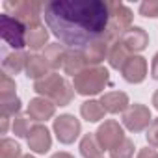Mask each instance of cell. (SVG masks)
Segmentation results:
<instances>
[{
    "instance_id": "cell-1",
    "label": "cell",
    "mask_w": 158,
    "mask_h": 158,
    "mask_svg": "<svg viewBox=\"0 0 158 158\" xmlns=\"http://www.w3.org/2000/svg\"><path fill=\"white\" fill-rule=\"evenodd\" d=\"M47 28L69 48L84 50L104 37L110 8L102 0H50L43 8Z\"/></svg>"
},
{
    "instance_id": "cell-2",
    "label": "cell",
    "mask_w": 158,
    "mask_h": 158,
    "mask_svg": "<svg viewBox=\"0 0 158 158\" xmlns=\"http://www.w3.org/2000/svg\"><path fill=\"white\" fill-rule=\"evenodd\" d=\"M34 91L39 97L52 101L56 106H67L74 97V88L58 73H50L41 80L34 82Z\"/></svg>"
},
{
    "instance_id": "cell-3",
    "label": "cell",
    "mask_w": 158,
    "mask_h": 158,
    "mask_svg": "<svg viewBox=\"0 0 158 158\" xmlns=\"http://www.w3.org/2000/svg\"><path fill=\"white\" fill-rule=\"evenodd\" d=\"M110 84V73L102 65L86 67L82 73H78L73 78V88L74 93L82 97H93L104 91V88Z\"/></svg>"
},
{
    "instance_id": "cell-4",
    "label": "cell",
    "mask_w": 158,
    "mask_h": 158,
    "mask_svg": "<svg viewBox=\"0 0 158 158\" xmlns=\"http://www.w3.org/2000/svg\"><path fill=\"white\" fill-rule=\"evenodd\" d=\"M108 8H110V23H108L104 39L110 45H115L121 41L125 32L132 28L134 15L123 2H108Z\"/></svg>"
},
{
    "instance_id": "cell-5",
    "label": "cell",
    "mask_w": 158,
    "mask_h": 158,
    "mask_svg": "<svg viewBox=\"0 0 158 158\" xmlns=\"http://www.w3.org/2000/svg\"><path fill=\"white\" fill-rule=\"evenodd\" d=\"M43 8L45 6L41 2H34V0H15V2L8 0V2H4L6 13L21 21L24 26L39 24L43 17Z\"/></svg>"
},
{
    "instance_id": "cell-6",
    "label": "cell",
    "mask_w": 158,
    "mask_h": 158,
    "mask_svg": "<svg viewBox=\"0 0 158 158\" xmlns=\"http://www.w3.org/2000/svg\"><path fill=\"white\" fill-rule=\"evenodd\" d=\"M0 30H2V39L13 50H23L26 47V26L15 17L4 13L0 17Z\"/></svg>"
},
{
    "instance_id": "cell-7",
    "label": "cell",
    "mask_w": 158,
    "mask_h": 158,
    "mask_svg": "<svg viewBox=\"0 0 158 158\" xmlns=\"http://www.w3.org/2000/svg\"><path fill=\"white\" fill-rule=\"evenodd\" d=\"M52 130H54V134H56V138H58L60 143L71 145V143L76 141L78 136H80L82 125H80V121H78L74 115H71V114H61L60 117L54 119Z\"/></svg>"
},
{
    "instance_id": "cell-8",
    "label": "cell",
    "mask_w": 158,
    "mask_h": 158,
    "mask_svg": "<svg viewBox=\"0 0 158 158\" xmlns=\"http://www.w3.org/2000/svg\"><path fill=\"white\" fill-rule=\"evenodd\" d=\"M151 123H152L151 110L145 104H130L128 110L123 114V127L134 134L143 132L145 128H149Z\"/></svg>"
},
{
    "instance_id": "cell-9",
    "label": "cell",
    "mask_w": 158,
    "mask_h": 158,
    "mask_svg": "<svg viewBox=\"0 0 158 158\" xmlns=\"http://www.w3.org/2000/svg\"><path fill=\"white\" fill-rule=\"evenodd\" d=\"M95 136H97V141L101 143V147L104 151H112L125 139V130H123V127L117 121L108 119L97 128Z\"/></svg>"
},
{
    "instance_id": "cell-10",
    "label": "cell",
    "mask_w": 158,
    "mask_h": 158,
    "mask_svg": "<svg viewBox=\"0 0 158 158\" xmlns=\"http://www.w3.org/2000/svg\"><path fill=\"white\" fill-rule=\"evenodd\" d=\"M26 141H28V147L30 151H34L35 154H45L50 151L52 147V136H50V130L41 125V123H35L32 125L28 136H26Z\"/></svg>"
},
{
    "instance_id": "cell-11",
    "label": "cell",
    "mask_w": 158,
    "mask_h": 158,
    "mask_svg": "<svg viewBox=\"0 0 158 158\" xmlns=\"http://www.w3.org/2000/svg\"><path fill=\"white\" fill-rule=\"evenodd\" d=\"M147 69H149L147 60L139 54H134L128 58V61L121 69V74L128 84H141L147 78Z\"/></svg>"
},
{
    "instance_id": "cell-12",
    "label": "cell",
    "mask_w": 158,
    "mask_h": 158,
    "mask_svg": "<svg viewBox=\"0 0 158 158\" xmlns=\"http://www.w3.org/2000/svg\"><path fill=\"white\" fill-rule=\"evenodd\" d=\"M26 114L28 117H32L34 121L41 123V121H47V119H52L54 114H56V104L45 97H35L28 102V108H26Z\"/></svg>"
},
{
    "instance_id": "cell-13",
    "label": "cell",
    "mask_w": 158,
    "mask_h": 158,
    "mask_svg": "<svg viewBox=\"0 0 158 158\" xmlns=\"http://www.w3.org/2000/svg\"><path fill=\"white\" fill-rule=\"evenodd\" d=\"M121 43L125 45V48L128 52H141L147 48L149 45V34L141 28V26H132L130 30L125 32V35L121 37Z\"/></svg>"
},
{
    "instance_id": "cell-14",
    "label": "cell",
    "mask_w": 158,
    "mask_h": 158,
    "mask_svg": "<svg viewBox=\"0 0 158 158\" xmlns=\"http://www.w3.org/2000/svg\"><path fill=\"white\" fill-rule=\"evenodd\" d=\"M101 104L106 114H125L130 106L128 95L123 91H108L101 97Z\"/></svg>"
},
{
    "instance_id": "cell-15",
    "label": "cell",
    "mask_w": 158,
    "mask_h": 158,
    "mask_svg": "<svg viewBox=\"0 0 158 158\" xmlns=\"http://www.w3.org/2000/svg\"><path fill=\"white\" fill-rule=\"evenodd\" d=\"M88 65V60H86V54L84 50H78V48H67V54H65V60H63V73L69 74V76H76L78 73H82Z\"/></svg>"
},
{
    "instance_id": "cell-16",
    "label": "cell",
    "mask_w": 158,
    "mask_h": 158,
    "mask_svg": "<svg viewBox=\"0 0 158 158\" xmlns=\"http://www.w3.org/2000/svg\"><path fill=\"white\" fill-rule=\"evenodd\" d=\"M110 43L101 37L97 41H93L89 47L84 48V54H86V60H88V65L89 67H95V65H101L104 60H108V52H110Z\"/></svg>"
},
{
    "instance_id": "cell-17",
    "label": "cell",
    "mask_w": 158,
    "mask_h": 158,
    "mask_svg": "<svg viewBox=\"0 0 158 158\" xmlns=\"http://www.w3.org/2000/svg\"><path fill=\"white\" fill-rule=\"evenodd\" d=\"M47 74H50V65L45 60L43 54H30L28 56V63H26V76L32 80H41Z\"/></svg>"
},
{
    "instance_id": "cell-18",
    "label": "cell",
    "mask_w": 158,
    "mask_h": 158,
    "mask_svg": "<svg viewBox=\"0 0 158 158\" xmlns=\"http://www.w3.org/2000/svg\"><path fill=\"white\" fill-rule=\"evenodd\" d=\"M48 41V28L45 24H32V26H26V47H30L32 50H41V48H47Z\"/></svg>"
},
{
    "instance_id": "cell-19",
    "label": "cell",
    "mask_w": 158,
    "mask_h": 158,
    "mask_svg": "<svg viewBox=\"0 0 158 158\" xmlns=\"http://www.w3.org/2000/svg\"><path fill=\"white\" fill-rule=\"evenodd\" d=\"M26 63H28V54L24 50H13L4 58L2 69L8 74H19L21 71H26Z\"/></svg>"
},
{
    "instance_id": "cell-20",
    "label": "cell",
    "mask_w": 158,
    "mask_h": 158,
    "mask_svg": "<svg viewBox=\"0 0 158 158\" xmlns=\"http://www.w3.org/2000/svg\"><path fill=\"white\" fill-rule=\"evenodd\" d=\"M104 114H106V110L102 108L101 101H95V99H89V101L82 102V106H80V115L88 123H99L101 119H104Z\"/></svg>"
},
{
    "instance_id": "cell-21",
    "label": "cell",
    "mask_w": 158,
    "mask_h": 158,
    "mask_svg": "<svg viewBox=\"0 0 158 158\" xmlns=\"http://www.w3.org/2000/svg\"><path fill=\"white\" fill-rule=\"evenodd\" d=\"M65 54H67V48H65L63 45H60V43H50V45H47V48H45V52H43V56H45V60L48 61L50 69H60V67L63 69Z\"/></svg>"
},
{
    "instance_id": "cell-22",
    "label": "cell",
    "mask_w": 158,
    "mask_h": 158,
    "mask_svg": "<svg viewBox=\"0 0 158 158\" xmlns=\"http://www.w3.org/2000/svg\"><path fill=\"white\" fill-rule=\"evenodd\" d=\"M128 58H130V52L125 48V45H123L121 41L110 47V52H108V63H110L112 69L121 71V69L125 67V63L128 61Z\"/></svg>"
},
{
    "instance_id": "cell-23",
    "label": "cell",
    "mask_w": 158,
    "mask_h": 158,
    "mask_svg": "<svg viewBox=\"0 0 158 158\" xmlns=\"http://www.w3.org/2000/svg\"><path fill=\"white\" fill-rule=\"evenodd\" d=\"M104 149L101 147V143L97 141L95 134H86L80 141V154L84 158H102Z\"/></svg>"
},
{
    "instance_id": "cell-24",
    "label": "cell",
    "mask_w": 158,
    "mask_h": 158,
    "mask_svg": "<svg viewBox=\"0 0 158 158\" xmlns=\"http://www.w3.org/2000/svg\"><path fill=\"white\" fill-rule=\"evenodd\" d=\"M0 158H23L21 145L11 138H2V141H0Z\"/></svg>"
},
{
    "instance_id": "cell-25",
    "label": "cell",
    "mask_w": 158,
    "mask_h": 158,
    "mask_svg": "<svg viewBox=\"0 0 158 158\" xmlns=\"http://www.w3.org/2000/svg\"><path fill=\"white\" fill-rule=\"evenodd\" d=\"M13 97H17L15 95V80L8 73H4L0 76V101L13 99Z\"/></svg>"
},
{
    "instance_id": "cell-26",
    "label": "cell",
    "mask_w": 158,
    "mask_h": 158,
    "mask_svg": "<svg viewBox=\"0 0 158 158\" xmlns=\"http://www.w3.org/2000/svg\"><path fill=\"white\" fill-rule=\"evenodd\" d=\"M110 158H134V141L125 138L115 149L110 151Z\"/></svg>"
},
{
    "instance_id": "cell-27",
    "label": "cell",
    "mask_w": 158,
    "mask_h": 158,
    "mask_svg": "<svg viewBox=\"0 0 158 158\" xmlns=\"http://www.w3.org/2000/svg\"><path fill=\"white\" fill-rule=\"evenodd\" d=\"M21 99L19 97H13V99H6L2 101V115L6 117H17L19 112H21Z\"/></svg>"
},
{
    "instance_id": "cell-28",
    "label": "cell",
    "mask_w": 158,
    "mask_h": 158,
    "mask_svg": "<svg viewBox=\"0 0 158 158\" xmlns=\"http://www.w3.org/2000/svg\"><path fill=\"white\" fill-rule=\"evenodd\" d=\"M30 128H32V125H30V121L26 117H23V115L15 117V121H13V134L17 138H26L28 132H30Z\"/></svg>"
},
{
    "instance_id": "cell-29",
    "label": "cell",
    "mask_w": 158,
    "mask_h": 158,
    "mask_svg": "<svg viewBox=\"0 0 158 158\" xmlns=\"http://www.w3.org/2000/svg\"><path fill=\"white\" fill-rule=\"evenodd\" d=\"M139 15L147 17V19H154L158 17V0H145L139 4Z\"/></svg>"
},
{
    "instance_id": "cell-30",
    "label": "cell",
    "mask_w": 158,
    "mask_h": 158,
    "mask_svg": "<svg viewBox=\"0 0 158 158\" xmlns=\"http://www.w3.org/2000/svg\"><path fill=\"white\" fill-rule=\"evenodd\" d=\"M145 136H147V141H149L151 147H158V117L152 119V123L149 125Z\"/></svg>"
},
{
    "instance_id": "cell-31",
    "label": "cell",
    "mask_w": 158,
    "mask_h": 158,
    "mask_svg": "<svg viewBox=\"0 0 158 158\" xmlns=\"http://www.w3.org/2000/svg\"><path fill=\"white\" fill-rule=\"evenodd\" d=\"M136 158H158V152L154 149H151V147H145V149H139Z\"/></svg>"
},
{
    "instance_id": "cell-32",
    "label": "cell",
    "mask_w": 158,
    "mask_h": 158,
    "mask_svg": "<svg viewBox=\"0 0 158 158\" xmlns=\"http://www.w3.org/2000/svg\"><path fill=\"white\" fill-rule=\"evenodd\" d=\"M151 76L154 78V80H158V52L154 54L152 63H151Z\"/></svg>"
},
{
    "instance_id": "cell-33",
    "label": "cell",
    "mask_w": 158,
    "mask_h": 158,
    "mask_svg": "<svg viewBox=\"0 0 158 158\" xmlns=\"http://www.w3.org/2000/svg\"><path fill=\"white\" fill-rule=\"evenodd\" d=\"M0 121H2V128H0V132L6 134V132H8V125H10V117L2 115V117H0Z\"/></svg>"
},
{
    "instance_id": "cell-34",
    "label": "cell",
    "mask_w": 158,
    "mask_h": 158,
    "mask_svg": "<svg viewBox=\"0 0 158 158\" xmlns=\"http://www.w3.org/2000/svg\"><path fill=\"white\" fill-rule=\"evenodd\" d=\"M50 158H74L71 152H65V151H61V152H56V154H52Z\"/></svg>"
},
{
    "instance_id": "cell-35",
    "label": "cell",
    "mask_w": 158,
    "mask_h": 158,
    "mask_svg": "<svg viewBox=\"0 0 158 158\" xmlns=\"http://www.w3.org/2000/svg\"><path fill=\"white\" fill-rule=\"evenodd\" d=\"M151 102H152V106H154V108L158 110V89H156V91L152 93V99H151Z\"/></svg>"
},
{
    "instance_id": "cell-36",
    "label": "cell",
    "mask_w": 158,
    "mask_h": 158,
    "mask_svg": "<svg viewBox=\"0 0 158 158\" xmlns=\"http://www.w3.org/2000/svg\"><path fill=\"white\" fill-rule=\"evenodd\" d=\"M23 158H35V156H32V154H23Z\"/></svg>"
}]
</instances>
